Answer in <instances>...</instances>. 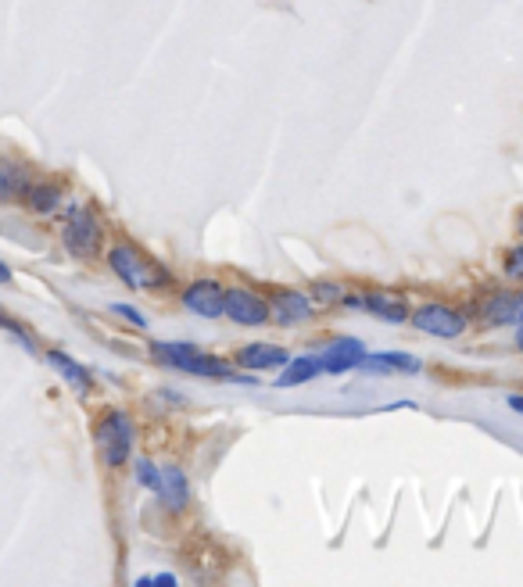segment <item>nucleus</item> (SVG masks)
<instances>
[{
    "label": "nucleus",
    "instance_id": "nucleus-18",
    "mask_svg": "<svg viewBox=\"0 0 523 587\" xmlns=\"http://www.w3.org/2000/svg\"><path fill=\"white\" fill-rule=\"evenodd\" d=\"M29 179L22 165H11V162H0V201H11V197L26 194Z\"/></svg>",
    "mask_w": 523,
    "mask_h": 587
},
{
    "label": "nucleus",
    "instance_id": "nucleus-1",
    "mask_svg": "<svg viewBox=\"0 0 523 587\" xmlns=\"http://www.w3.org/2000/svg\"><path fill=\"white\" fill-rule=\"evenodd\" d=\"M151 355L162 362L165 369H176V373H190V376H208V380H233V383H251V376L233 373L223 358L205 355L198 351V344L187 341H155L151 344Z\"/></svg>",
    "mask_w": 523,
    "mask_h": 587
},
{
    "label": "nucleus",
    "instance_id": "nucleus-27",
    "mask_svg": "<svg viewBox=\"0 0 523 587\" xmlns=\"http://www.w3.org/2000/svg\"><path fill=\"white\" fill-rule=\"evenodd\" d=\"M516 348L523 351V323H520V333H516Z\"/></svg>",
    "mask_w": 523,
    "mask_h": 587
},
{
    "label": "nucleus",
    "instance_id": "nucleus-26",
    "mask_svg": "<svg viewBox=\"0 0 523 587\" xmlns=\"http://www.w3.org/2000/svg\"><path fill=\"white\" fill-rule=\"evenodd\" d=\"M516 230L523 233V208H520V212H516Z\"/></svg>",
    "mask_w": 523,
    "mask_h": 587
},
{
    "label": "nucleus",
    "instance_id": "nucleus-2",
    "mask_svg": "<svg viewBox=\"0 0 523 587\" xmlns=\"http://www.w3.org/2000/svg\"><path fill=\"white\" fill-rule=\"evenodd\" d=\"M108 265H112V273L119 276L126 287L133 290H155V287H169L172 276L162 262H155L151 255H144L137 244H129V240H119V244L108 251Z\"/></svg>",
    "mask_w": 523,
    "mask_h": 587
},
{
    "label": "nucleus",
    "instance_id": "nucleus-14",
    "mask_svg": "<svg viewBox=\"0 0 523 587\" xmlns=\"http://www.w3.org/2000/svg\"><path fill=\"white\" fill-rule=\"evenodd\" d=\"M158 498H162V505L169 512H183L190 502V484L187 477H183L180 466H169L162 469V487H158Z\"/></svg>",
    "mask_w": 523,
    "mask_h": 587
},
{
    "label": "nucleus",
    "instance_id": "nucleus-4",
    "mask_svg": "<svg viewBox=\"0 0 523 587\" xmlns=\"http://www.w3.org/2000/svg\"><path fill=\"white\" fill-rule=\"evenodd\" d=\"M61 240H65V247L79 258L97 255V251H101V240H104L101 219H97L90 208H72L69 219H65V230H61Z\"/></svg>",
    "mask_w": 523,
    "mask_h": 587
},
{
    "label": "nucleus",
    "instance_id": "nucleus-13",
    "mask_svg": "<svg viewBox=\"0 0 523 587\" xmlns=\"http://www.w3.org/2000/svg\"><path fill=\"white\" fill-rule=\"evenodd\" d=\"M362 312H373L384 323H409L412 308L405 305V298L398 294H387V290H366L362 294Z\"/></svg>",
    "mask_w": 523,
    "mask_h": 587
},
{
    "label": "nucleus",
    "instance_id": "nucleus-11",
    "mask_svg": "<svg viewBox=\"0 0 523 587\" xmlns=\"http://www.w3.org/2000/svg\"><path fill=\"white\" fill-rule=\"evenodd\" d=\"M291 362L287 348L280 344H266V341H255V344H244L237 351V366H244L248 373H266V369H283Z\"/></svg>",
    "mask_w": 523,
    "mask_h": 587
},
{
    "label": "nucleus",
    "instance_id": "nucleus-5",
    "mask_svg": "<svg viewBox=\"0 0 523 587\" xmlns=\"http://www.w3.org/2000/svg\"><path fill=\"white\" fill-rule=\"evenodd\" d=\"M266 301H269V319H273L276 326H301L316 315V301H312L305 290L273 287Z\"/></svg>",
    "mask_w": 523,
    "mask_h": 587
},
{
    "label": "nucleus",
    "instance_id": "nucleus-24",
    "mask_svg": "<svg viewBox=\"0 0 523 587\" xmlns=\"http://www.w3.org/2000/svg\"><path fill=\"white\" fill-rule=\"evenodd\" d=\"M509 409H513V412H523V394H509Z\"/></svg>",
    "mask_w": 523,
    "mask_h": 587
},
{
    "label": "nucleus",
    "instance_id": "nucleus-19",
    "mask_svg": "<svg viewBox=\"0 0 523 587\" xmlns=\"http://www.w3.org/2000/svg\"><path fill=\"white\" fill-rule=\"evenodd\" d=\"M312 301H319V305H341L344 298V287L337 280H316L312 283Z\"/></svg>",
    "mask_w": 523,
    "mask_h": 587
},
{
    "label": "nucleus",
    "instance_id": "nucleus-12",
    "mask_svg": "<svg viewBox=\"0 0 523 587\" xmlns=\"http://www.w3.org/2000/svg\"><path fill=\"white\" fill-rule=\"evenodd\" d=\"M359 369L362 373H384V376H391V373H405V376H416L423 369V362L416 355H405V351H377V355H362V362H359Z\"/></svg>",
    "mask_w": 523,
    "mask_h": 587
},
{
    "label": "nucleus",
    "instance_id": "nucleus-6",
    "mask_svg": "<svg viewBox=\"0 0 523 587\" xmlns=\"http://www.w3.org/2000/svg\"><path fill=\"white\" fill-rule=\"evenodd\" d=\"M409 319L420 333L441 337V341H455L466 330V315L455 312L452 305H420L416 312H409Z\"/></svg>",
    "mask_w": 523,
    "mask_h": 587
},
{
    "label": "nucleus",
    "instance_id": "nucleus-17",
    "mask_svg": "<svg viewBox=\"0 0 523 587\" xmlns=\"http://www.w3.org/2000/svg\"><path fill=\"white\" fill-rule=\"evenodd\" d=\"M26 205L36 215H51L61 205V187L58 183H29L26 187Z\"/></svg>",
    "mask_w": 523,
    "mask_h": 587
},
{
    "label": "nucleus",
    "instance_id": "nucleus-21",
    "mask_svg": "<svg viewBox=\"0 0 523 587\" xmlns=\"http://www.w3.org/2000/svg\"><path fill=\"white\" fill-rule=\"evenodd\" d=\"M506 276H509V280H520L523 283V244L509 247V255H506Z\"/></svg>",
    "mask_w": 523,
    "mask_h": 587
},
{
    "label": "nucleus",
    "instance_id": "nucleus-20",
    "mask_svg": "<svg viewBox=\"0 0 523 587\" xmlns=\"http://www.w3.org/2000/svg\"><path fill=\"white\" fill-rule=\"evenodd\" d=\"M137 480H140V487H147V491L158 494V487H162V469H158L151 459H140L137 462Z\"/></svg>",
    "mask_w": 523,
    "mask_h": 587
},
{
    "label": "nucleus",
    "instance_id": "nucleus-3",
    "mask_svg": "<svg viewBox=\"0 0 523 587\" xmlns=\"http://www.w3.org/2000/svg\"><path fill=\"white\" fill-rule=\"evenodd\" d=\"M94 444L104 466H126L129 455H133V419L122 409H108L94 426Z\"/></svg>",
    "mask_w": 523,
    "mask_h": 587
},
{
    "label": "nucleus",
    "instance_id": "nucleus-7",
    "mask_svg": "<svg viewBox=\"0 0 523 587\" xmlns=\"http://www.w3.org/2000/svg\"><path fill=\"white\" fill-rule=\"evenodd\" d=\"M223 315L226 319H233L237 326H266L269 323V301L248 287H233V290H226Z\"/></svg>",
    "mask_w": 523,
    "mask_h": 587
},
{
    "label": "nucleus",
    "instance_id": "nucleus-15",
    "mask_svg": "<svg viewBox=\"0 0 523 587\" xmlns=\"http://www.w3.org/2000/svg\"><path fill=\"white\" fill-rule=\"evenodd\" d=\"M316 376H323L319 355H298V358H291V362L280 369V376H276V387H301V383L316 380Z\"/></svg>",
    "mask_w": 523,
    "mask_h": 587
},
{
    "label": "nucleus",
    "instance_id": "nucleus-10",
    "mask_svg": "<svg viewBox=\"0 0 523 587\" xmlns=\"http://www.w3.org/2000/svg\"><path fill=\"white\" fill-rule=\"evenodd\" d=\"M223 301H226V290L215 280H194L183 290V308H190L201 319H219L223 315Z\"/></svg>",
    "mask_w": 523,
    "mask_h": 587
},
{
    "label": "nucleus",
    "instance_id": "nucleus-9",
    "mask_svg": "<svg viewBox=\"0 0 523 587\" xmlns=\"http://www.w3.org/2000/svg\"><path fill=\"white\" fill-rule=\"evenodd\" d=\"M481 319L488 326L523 323V290H495L481 301Z\"/></svg>",
    "mask_w": 523,
    "mask_h": 587
},
{
    "label": "nucleus",
    "instance_id": "nucleus-22",
    "mask_svg": "<svg viewBox=\"0 0 523 587\" xmlns=\"http://www.w3.org/2000/svg\"><path fill=\"white\" fill-rule=\"evenodd\" d=\"M112 312H115V315H122V319H129L133 326H140V330L147 326V315H140L133 305H112Z\"/></svg>",
    "mask_w": 523,
    "mask_h": 587
},
{
    "label": "nucleus",
    "instance_id": "nucleus-25",
    "mask_svg": "<svg viewBox=\"0 0 523 587\" xmlns=\"http://www.w3.org/2000/svg\"><path fill=\"white\" fill-rule=\"evenodd\" d=\"M0 283H11V269L4 262H0Z\"/></svg>",
    "mask_w": 523,
    "mask_h": 587
},
{
    "label": "nucleus",
    "instance_id": "nucleus-23",
    "mask_svg": "<svg viewBox=\"0 0 523 587\" xmlns=\"http://www.w3.org/2000/svg\"><path fill=\"white\" fill-rule=\"evenodd\" d=\"M176 587V584H180V580H176V577H172V573H155V577H140L137 580V587Z\"/></svg>",
    "mask_w": 523,
    "mask_h": 587
},
{
    "label": "nucleus",
    "instance_id": "nucleus-16",
    "mask_svg": "<svg viewBox=\"0 0 523 587\" xmlns=\"http://www.w3.org/2000/svg\"><path fill=\"white\" fill-rule=\"evenodd\" d=\"M47 362H51V366L58 369L65 380H69L72 391H79V394H90V391H94V376H90V369L79 366L72 355H65V351H51V355H47Z\"/></svg>",
    "mask_w": 523,
    "mask_h": 587
},
{
    "label": "nucleus",
    "instance_id": "nucleus-8",
    "mask_svg": "<svg viewBox=\"0 0 523 587\" xmlns=\"http://www.w3.org/2000/svg\"><path fill=\"white\" fill-rule=\"evenodd\" d=\"M362 355H366V344H362L359 337H337L334 344H326V348L319 351V366H323V373L341 376V373L359 369Z\"/></svg>",
    "mask_w": 523,
    "mask_h": 587
}]
</instances>
